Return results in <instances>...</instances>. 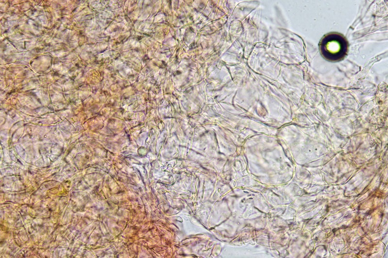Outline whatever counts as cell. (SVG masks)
Here are the masks:
<instances>
[{"label":"cell","instance_id":"obj_1","mask_svg":"<svg viewBox=\"0 0 388 258\" xmlns=\"http://www.w3.org/2000/svg\"><path fill=\"white\" fill-rule=\"evenodd\" d=\"M321 51L324 57L330 61H337L344 56L346 51V41L336 34L325 36L322 41Z\"/></svg>","mask_w":388,"mask_h":258}]
</instances>
